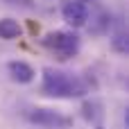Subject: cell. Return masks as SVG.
<instances>
[{"label":"cell","instance_id":"1","mask_svg":"<svg viewBox=\"0 0 129 129\" xmlns=\"http://www.w3.org/2000/svg\"><path fill=\"white\" fill-rule=\"evenodd\" d=\"M41 91L48 98L73 100V98H84L88 93V84L82 77H75L73 73L57 70V68H43Z\"/></svg>","mask_w":129,"mask_h":129},{"label":"cell","instance_id":"2","mask_svg":"<svg viewBox=\"0 0 129 129\" xmlns=\"http://www.w3.org/2000/svg\"><path fill=\"white\" fill-rule=\"evenodd\" d=\"M43 45L59 59V61H68L79 52V36L73 32H50L43 39Z\"/></svg>","mask_w":129,"mask_h":129},{"label":"cell","instance_id":"3","mask_svg":"<svg viewBox=\"0 0 129 129\" xmlns=\"http://www.w3.org/2000/svg\"><path fill=\"white\" fill-rule=\"evenodd\" d=\"M25 118L32 125H39V127H45V129H70L73 127V118H68V116L54 111V109H45V107L27 109Z\"/></svg>","mask_w":129,"mask_h":129},{"label":"cell","instance_id":"4","mask_svg":"<svg viewBox=\"0 0 129 129\" xmlns=\"http://www.w3.org/2000/svg\"><path fill=\"white\" fill-rule=\"evenodd\" d=\"M61 16L70 27H84L88 20V9L82 0H68L61 7Z\"/></svg>","mask_w":129,"mask_h":129},{"label":"cell","instance_id":"5","mask_svg":"<svg viewBox=\"0 0 129 129\" xmlns=\"http://www.w3.org/2000/svg\"><path fill=\"white\" fill-rule=\"evenodd\" d=\"M7 73H9V77H11L14 82H18V84H29V82L34 79V75H36L29 63L18 61V59L7 63Z\"/></svg>","mask_w":129,"mask_h":129},{"label":"cell","instance_id":"6","mask_svg":"<svg viewBox=\"0 0 129 129\" xmlns=\"http://www.w3.org/2000/svg\"><path fill=\"white\" fill-rule=\"evenodd\" d=\"M82 116H84L86 122L100 125L102 118H104V107H102V102H98V100H84V104H82Z\"/></svg>","mask_w":129,"mask_h":129},{"label":"cell","instance_id":"7","mask_svg":"<svg viewBox=\"0 0 129 129\" xmlns=\"http://www.w3.org/2000/svg\"><path fill=\"white\" fill-rule=\"evenodd\" d=\"M109 27H111V16H109V11L98 9V11L91 16L88 32H91V34H95V36H100V34H107V32H109Z\"/></svg>","mask_w":129,"mask_h":129},{"label":"cell","instance_id":"8","mask_svg":"<svg viewBox=\"0 0 129 129\" xmlns=\"http://www.w3.org/2000/svg\"><path fill=\"white\" fill-rule=\"evenodd\" d=\"M16 36H20V25L14 18H0V39L14 41Z\"/></svg>","mask_w":129,"mask_h":129},{"label":"cell","instance_id":"9","mask_svg":"<svg viewBox=\"0 0 129 129\" xmlns=\"http://www.w3.org/2000/svg\"><path fill=\"white\" fill-rule=\"evenodd\" d=\"M111 48L120 54H127V29L122 23L116 25V32L111 34Z\"/></svg>","mask_w":129,"mask_h":129},{"label":"cell","instance_id":"10","mask_svg":"<svg viewBox=\"0 0 129 129\" xmlns=\"http://www.w3.org/2000/svg\"><path fill=\"white\" fill-rule=\"evenodd\" d=\"M9 5H23V7H32V0H7Z\"/></svg>","mask_w":129,"mask_h":129},{"label":"cell","instance_id":"11","mask_svg":"<svg viewBox=\"0 0 129 129\" xmlns=\"http://www.w3.org/2000/svg\"><path fill=\"white\" fill-rule=\"evenodd\" d=\"M82 2H93V0H82Z\"/></svg>","mask_w":129,"mask_h":129},{"label":"cell","instance_id":"12","mask_svg":"<svg viewBox=\"0 0 129 129\" xmlns=\"http://www.w3.org/2000/svg\"><path fill=\"white\" fill-rule=\"evenodd\" d=\"M95 129H102V127H100V125H95Z\"/></svg>","mask_w":129,"mask_h":129}]
</instances>
